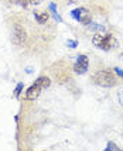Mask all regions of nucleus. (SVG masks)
I'll return each instance as SVG.
<instances>
[{
	"instance_id": "obj_1",
	"label": "nucleus",
	"mask_w": 123,
	"mask_h": 151,
	"mask_svg": "<svg viewBox=\"0 0 123 151\" xmlns=\"http://www.w3.org/2000/svg\"><path fill=\"white\" fill-rule=\"evenodd\" d=\"M93 82L99 86H103V88H112L119 82L116 73L110 69H102V71H98L93 75Z\"/></svg>"
},
{
	"instance_id": "obj_2",
	"label": "nucleus",
	"mask_w": 123,
	"mask_h": 151,
	"mask_svg": "<svg viewBox=\"0 0 123 151\" xmlns=\"http://www.w3.org/2000/svg\"><path fill=\"white\" fill-rule=\"evenodd\" d=\"M92 42H93V45L98 47V48H101V50H103V51H109V50H115L117 48V41L116 38L112 35V34H95L93 35V38H92Z\"/></svg>"
},
{
	"instance_id": "obj_3",
	"label": "nucleus",
	"mask_w": 123,
	"mask_h": 151,
	"mask_svg": "<svg viewBox=\"0 0 123 151\" xmlns=\"http://www.w3.org/2000/svg\"><path fill=\"white\" fill-rule=\"evenodd\" d=\"M26 40H27L26 31L23 30V27H20L19 24H16L13 28V33H12V41H13V44H16V45H23V44H26Z\"/></svg>"
},
{
	"instance_id": "obj_4",
	"label": "nucleus",
	"mask_w": 123,
	"mask_h": 151,
	"mask_svg": "<svg viewBox=\"0 0 123 151\" xmlns=\"http://www.w3.org/2000/svg\"><path fill=\"white\" fill-rule=\"evenodd\" d=\"M72 17L77 19L79 23L82 24H91V13L84 9V7H79V9H75L72 12Z\"/></svg>"
},
{
	"instance_id": "obj_5",
	"label": "nucleus",
	"mask_w": 123,
	"mask_h": 151,
	"mask_svg": "<svg viewBox=\"0 0 123 151\" xmlns=\"http://www.w3.org/2000/svg\"><path fill=\"white\" fill-rule=\"evenodd\" d=\"M88 65H89V61H88V57L86 55H79L78 57L77 64L74 65V71L77 73H85L88 71Z\"/></svg>"
},
{
	"instance_id": "obj_6",
	"label": "nucleus",
	"mask_w": 123,
	"mask_h": 151,
	"mask_svg": "<svg viewBox=\"0 0 123 151\" xmlns=\"http://www.w3.org/2000/svg\"><path fill=\"white\" fill-rule=\"evenodd\" d=\"M41 88H40L35 82H34V85L30 86L28 89H27V92H26V99L27 100H35V99L40 96V93H41Z\"/></svg>"
},
{
	"instance_id": "obj_7",
	"label": "nucleus",
	"mask_w": 123,
	"mask_h": 151,
	"mask_svg": "<svg viewBox=\"0 0 123 151\" xmlns=\"http://www.w3.org/2000/svg\"><path fill=\"white\" fill-rule=\"evenodd\" d=\"M34 17H35V20H37V23H40V24H44L47 20H48V13L47 12H38V13H34Z\"/></svg>"
},
{
	"instance_id": "obj_8",
	"label": "nucleus",
	"mask_w": 123,
	"mask_h": 151,
	"mask_svg": "<svg viewBox=\"0 0 123 151\" xmlns=\"http://www.w3.org/2000/svg\"><path fill=\"white\" fill-rule=\"evenodd\" d=\"M35 83H37L41 89H46V88H48V86H50V83H51V82H50V79H48V78H46V76H41V78H38L37 81H35Z\"/></svg>"
},
{
	"instance_id": "obj_9",
	"label": "nucleus",
	"mask_w": 123,
	"mask_h": 151,
	"mask_svg": "<svg viewBox=\"0 0 123 151\" xmlns=\"http://www.w3.org/2000/svg\"><path fill=\"white\" fill-rule=\"evenodd\" d=\"M106 150H119V147H117L116 144H115V143H112V141H110V143H108V145H106Z\"/></svg>"
},
{
	"instance_id": "obj_10",
	"label": "nucleus",
	"mask_w": 123,
	"mask_h": 151,
	"mask_svg": "<svg viewBox=\"0 0 123 151\" xmlns=\"http://www.w3.org/2000/svg\"><path fill=\"white\" fill-rule=\"evenodd\" d=\"M21 89H23V83L20 82L19 85H17V88H16V91H14V95H16V96H20V92H21Z\"/></svg>"
},
{
	"instance_id": "obj_11",
	"label": "nucleus",
	"mask_w": 123,
	"mask_h": 151,
	"mask_svg": "<svg viewBox=\"0 0 123 151\" xmlns=\"http://www.w3.org/2000/svg\"><path fill=\"white\" fill-rule=\"evenodd\" d=\"M68 47H71V48H75V47H77V42H75V41H68Z\"/></svg>"
},
{
	"instance_id": "obj_12",
	"label": "nucleus",
	"mask_w": 123,
	"mask_h": 151,
	"mask_svg": "<svg viewBox=\"0 0 123 151\" xmlns=\"http://www.w3.org/2000/svg\"><path fill=\"white\" fill-rule=\"evenodd\" d=\"M115 72H116L119 76H122V78H123V72L120 71V69H119V68H115Z\"/></svg>"
}]
</instances>
